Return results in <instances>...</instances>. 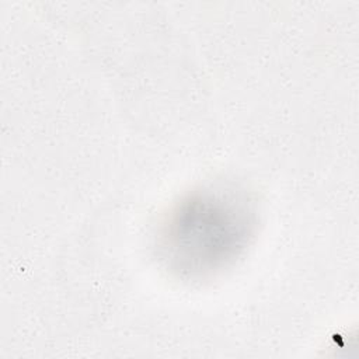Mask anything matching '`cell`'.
Listing matches in <instances>:
<instances>
[{
  "mask_svg": "<svg viewBox=\"0 0 359 359\" xmlns=\"http://www.w3.org/2000/svg\"><path fill=\"white\" fill-rule=\"evenodd\" d=\"M254 212L243 192L206 188L185 196L158 234V252L170 271L185 278L210 275L248 244Z\"/></svg>",
  "mask_w": 359,
  "mask_h": 359,
  "instance_id": "cell-1",
  "label": "cell"
}]
</instances>
